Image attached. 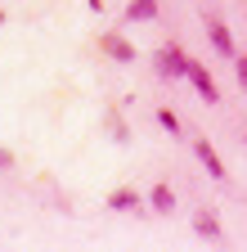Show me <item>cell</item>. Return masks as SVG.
Listing matches in <instances>:
<instances>
[{"instance_id": "cell-1", "label": "cell", "mask_w": 247, "mask_h": 252, "mask_svg": "<svg viewBox=\"0 0 247 252\" xmlns=\"http://www.w3.org/2000/svg\"><path fill=\"white\" fill-rule=\"evenodd\" d=\"M158 68H162V77H184L189 59L180 54V45H166V50H158Z\"/></svg>"}, {"instance_id": "cell-2", "label": "cell", "mask_w": 247, "mask_h": 252, "mask_svg": "<svg viewBox=\"0 0 247 252\" xmlns=\"http://www.w3.org/2000/svg\"><path fill=\"white\" fill-rule=\"evenodd\" d=\"M184 77H189V81L198 86V94H202L207 104H216V99H220V90H216V81H211V72H207V68H198V63H189V72H184Z\"/></svg>"}, {"instance_id": "cell-3", "label": "cell", "mask_w": 247, "mask_h": 252, "mask_svg": "<svg viewBox=\"0 0 247 252\" xmlns=\"http://www.w3.org/2000/svg\"><path fill=\"white\" fill-rule=\"evenodd\" d=\"M193 153H198V162L216 176V180H225V162H220V158H216V149H211V140H198L193 144Z\"/></svg>"}, {"instance_id": "cell-4", "label": "cell", "mask_w": 247, "mask_h": 252, "mask_svg": "<svg viewBox=\"0 0 247 252\" xmlns=\"http://www.w3.org/2000/svg\"><path fill=\"white\" fill-rule=\"evenodd\" d=\"M211 45L220 50L225 59H234V41H229V27H225V23H216V18H211Z\"/></svg>"}, {"instance_id": "cell-5", "label": "cell", "mask_w": 247, "mask_h": 252, "mask_svg": "<svg viewBox=\"0 0 247 252\" xmlns=\"http://www.w3.org/2000/svg\"><path fill=\"white\" fill-rule=\"evenodd\" d=\"M193 230H198L202 239H220V220H216L211 212H198V216H193Z\"/></svg>"}, {"instance_id": "cell-6", "label": "cell", "mask_w": 247, "mask_h": 252, "mask_svg": "<svg viewBox=\"0 0 247 252\" xmlns=\"http://www.w3.org/2000/svg\"><path fill=\"white\" fill-rule=\"evenodd\" d=\"M126 18H135V23H148V18H158V0H131Z\"/></svg>"}, {"instance_id": "cell-7", "label": "cell", "mask_w": 247, "mask_h": 252, "mask_svg": "<svg viewBox=\"0 0 247 252\" xmlns=\"http://www.w3.org/2000/svg\"><path fill=\"white\" fill-rule=\"evenodd\" d=\"M108 207H112V212H135V207H139V198L131 194V189H117V194L108 198Z\"/></svg>"}, {"instance_id": "cell-8", "label": "cell", "mask_w": 247, "mask_h": 252, "mask_svg": "<svg viewBox=\"0 0 247 252\" xmlns=\"http://www.w3.org/2000/svg\"><path fill=\"white\" fill-rule=\"evenodd\" d=\"M148 203L158 207V212H171V207H175V194H171L166 185H158V189H153V194H148Z\"/></svg>"}, {"instance_id": "cell-9", "label": "cell", "mask_w": 247, "mask_h": 252, "mask_svg": "<svg viewBox=\"0 0 247 252\" xmlns=\"http://www.w3.org/2000/svg\"><path fill=\"white\" fill-rule=\"evenodd\" d=\"M104 45H108V54H112V59H126V63H131V54H135V50H131L126 41H117V36H108Z\"/></svg>"}, {"instance_id": "cell-10", "label": "cell", "mask_w": 247, "mask_h": 252, "mask_svg": "<svg viewBox=\"0 0 247 252\" xmlns=\"http://www.w3.org/2000/svg\"><path fill=\"white\" fill-rule=\"evenodd\" d=\"M158 122H162V126H166V131H180V122H175V113H166V108H162V113H158Z\"/></svg>"}, {"instance_id": "cell-11", "label": "cell", "mask_w": 247, "mask_h": 252, "mask_svg": "<svg viewBox=\"0 0 247 252\" xmlns=\"http://www.w3.org/2000/svg\"><path fill=\"white\" fill-rule=\"evenodd\" d=\"M238 81L247 86V59H243V54H238Z\"/></svg>"}, {"instance_id": "cell-12", "label": "cell", "mask_w": 247, "mask_h": 252, "mask_svg": "<svg viewBox=\"0 0 247 252\" xmlns=\"http://www.w3.org/2000/svg\"><path fill=\"white\" fill-rule=\"evenodd\" d=\"M9 162H14V158H9V153H5V149H0V167H9Z\"/></svg>"}]
</instances>
